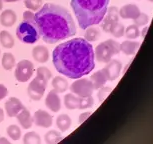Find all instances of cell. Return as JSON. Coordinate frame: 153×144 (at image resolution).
Returning a JSON list of instances; mask_svg holds the SVG:
<instances>
[{
    "mask_svg": "<svg viewBox=\"0 0 153 144\" xmlns=\"http://www.w3.org/2000/svg\"><path fill=\"white\" fill-rule=\"evenodd\" d=\"M52 62L62 75L70 79L81 78L88 75L95 67L93 46L80 37L60 43L52 52Z\"/></svg>",
    "mask_w": 153,
    "mask_h": 144,
    "instance_id": "obj_1",
    "label": "cell"
},
{
    "mask_svg": "<svg viewBox=\"0 0 153 144\" xmlns=\"http://www.w3.org/2000/svg\"><path fill=\"white\" fill-rule=\"evenodd\" d=\"M37 29L43 41L54 44L76 34V26L70 12L60 5L46 3L35 13Z\"/></svg>",
    "mask_w": 153,
    "mask_h": 144,
    "instance_id": "obj_2",
    "label": "cell"
},
{
    "mask_svg": "<svg viewBox=\"0 0 153 144\" xmlns=\"http://www.w3.org/2000/svg\"><path fill=\"white\" fill-rule=\"evenodd\" d=\"M110 0H71L70 5L81 29L101 23Z\"/></svg>",
    "mask_w": 153,
    "mask_h": 144,
    "instance_id": "obj_3",
    "label": "cell"
},
{
    "mask_svg": "<svg viewBox=\"0 0 153 144\" xmlns=\"http://www.w3.org/2000/svg\"><path fill=\"white\" fill-rule=\"evenodd\" d=\"M51 77L52 73L47 67L40 66L37 68L36 77L29 83L27 87V93L31 99L34 101H39L42 98Z\"/></svg>",
    "mask_w": 153,
    "mask_h": 144,
    "instance_id": "obj_4",
    "label": "cell"
},
{
    "mask_svg": "<svg viewBox=\"0 0 153 144\" xmlns=\"http://www.w3.org/2000/svg\"><path fill=\"white\" fill-rule=\"evenodd\" d=\"M16 36L20 41L26 44H34L40 38L39 31L35 23L23 21L16 28Z\"/></svg>",
    "mask_w": 153,
    "mask_h": 144,
    "instance_id": "obj_5",
    "label": "cell"
},
{
    "mask_svg": "<svg viewBox=\"0 0 153 144\" xmlns=\"http://www.w3.org/2000/svg\"><path fill=\"white\" fill-rule=\"evenodd\" d=\"M120 44L115 40L109 39L104 42H101L95 48L94 54L99 62L107 63L111 60L112 56L120 52Z\"/></svg>",
    "mask_w": 153,
    "mask_h": 144,
    "instance_id": "obj_6",
    "label": "cell"
},
{
    "mask_svg": "<svg viewBox=\"0 0 153 144\" xmlns=\"http://www.w3.org/2000/svg\"><path fill=\"white\" fill-rule=\"evenodd\" d=\"M34 65L33 63L28 59H23L16 64L14 75L18 82L24 83L27 82L33 75Z\"/></svg>",
    "mask_w": 153,
    "mask_h": 144,
    "instance_id": "obj_7",
    "label": "cell"
},
{
    "mask_svg": "<svg viewBox=\"0 0 153 144\" xmlns=\"http://www.w3.org/2000/svg\"><path fill=\"white\" fill-rule=\"evenodd\" d=\"M71 92L79 97H87L91 96L92 92L94 90L93 84H92L91 80L87 78H83L75 80V81L70 85Z\"/></svg>",
    "mask_w": 153,
    "mask_h": 144,
    "instance_id": "obj_8",
    "label": "cell"
},
{
    "mask_svg": "<svg viewBox=\"0 0 153 144\" xmlns=\"http://www.w3.org/2000/svg\"><path fill=\"white\" fill-rule=\"evenodd\" d=\"M106 13H107V15L105 14L104 18L101 21L102 22L101 27H102V29L105 32H110L112 26L118 22V19H119V10H118L117 7L112 6V7H108Z\"/></svg>",
    "mask_w": 153,
    "mask_h": 144,
    "instance_id": "obj_9",
    "label": "cell"
},
{
    "mask_svg": "<svg viewBox=\"0 0 153 144\" xmlns=\"http://www.w3.org/2000/svg\"><path fill=\"white\" fill-rule=\"evenodd\" d=\"M33 123H35V125L39 126V127L49 128L52 126L53 118L47 111L39 109L33 115Z\"/></svg>",
    "mask_w": 153,
    "mask_h": 144,
    "instance_id": "obj_10",
    "label": "cell"
},
{
    "mask_svg": "<svg viewBox=\"0 0 153 144\" xmlns=\"http://www.w3.org/2000/svg\"><path fill=\"white\" fill-rule=\"evenodd\" d=\"M5 112L9 117H16V115L24 108L22 102L16 97H10L9 99L5 102L4 105Z\"/></svg>",
    "mask_w": 153,
    "mask_h": 144,
    "instance_id": "obj_11",
    "label": "cell"
},
{
    "mask_svg": "<svg viewBox=\"0 0 153 144\" xmlns=\"http://www.w3.org/2000/svg\"><path fill=\"white\" fill-rule=\"evenodd\" d=\"M45 105L49 110H51L54 113L58 112L60 110V108H61V100H60L58 93L54 89L49 92L47 96H46Z\"/></svg>",
    "mask_w": 153,
    "mask_h": 144,
    "instance_id": "obj_12",
    "label": "cell"
},
{
    "mask_svg": "<svg viewBox=\"0 0 153 144\" xmlns=\"http://www.w3.org/2000/svg\"><path fill=\"white\" fill-rule=\"evenodd\" d=\"M121 68H122V65L118 60H110L109 62H107V65L105 66L104 69L107 73L109 81H113V80L118 78L121 72Z\"/></svg>",
    "mask_w": 153,
    "mask_h": 144,
    "instance_id": "obj_13",
    "label": "cell"
},
{
    "mask_svg": "<svg viewBox=\"0 0 153 144\" xmlns=\"http://www.w3.org/2000/svg\"><path fill=\"white\" fill-rule=\"evenodd\" d=\"M140 10L135 4H126L123 7L120 8L119 10V16L122 17L123 19H135L139 16Z\"/></svg>",
    "mask_w": 153,
    "mask_h": 144,
    "instance_id": "obj_14",
    "label": "cell"
},
{
    "mask_svg": "<svg viewBox=\"0 0 153 144\" xmlns=\"http://www.w3.org/2000/svg\"><path fill=\"white\" fill-rule=\"evenodd\" d=\"M16 119L20 126L24 129L31 128V126L33 125V117L31 116L29 110H27L25 107L16 115Z\"/></svg>",
    "mask_w": 153,
    "mask_h": 144,
    "instance_id": "obj_15",
    "label": "cell"
},
{
    "mask_svg": "<svg viewBox=\"0 0 153 144\" xmlns=\"http://www.w3.org/2000/svg\"><path fill=\"white\" fill-rule=\"evenodd\" d=\"M32 57L39 63H46L49 59V50L43 45H37L32 49Z\"/></svg>",
    "mask_w": 153,
    "mask_h": 144,
    "instance_id": "obj_16",
    "label": "cell"
},
{
    "mask_svg": "<svg viewBox=\"0 0 153 144\" xmlns=\"http://www.w3.org/2000/svg\"><path fill=\"white\" fill-rule=\"evenodd\" d=\"M64 105L67 109H81L82 97H79L73 93H67L64 96Z\"/></svg>",
    "mask_w": 153,
    "mask_h": 144,
    "instance_id": "obj_17",
    "label": "cell"
},
{
    "mask_svg": "<svg viewBox=\"0 0 153 144\" xmlns=\"http://www.w3.org/2000/svg\"><path fill=\"white\" fill-rule=\"evenodd\" d=\"M17 15L13 10L6 9L3 10L0 14V23L2 26L5 27H11L16 23Z\"/></svg>",
    "mask_w": 153,
    "mask_h": 144,
    "instance_id": "obj_18",
    "label": "cell"
},
{
    "mask_svg": "<svg viewBox=\"0 0 153 144\" xmlns=\"http://www.w3.org/2000/svg\"><path fill=\"white\" fill-rule=\"evenodd\" d=\"M91 82L93 84L94 89H100L103 85L105 84L106 81H108V76L106 73L105 69H101V70L95 72L91 75Z\"/></svg>",
    "mask_w": 153,
    "mask_h": 144,
    "instance_id": "obj_19",
    "label": "cell"
},
{
    "mask_svg": "<svg viewBox=\"0 0 153 144\" xmlns=\"http://www.w3.org/2000/svg\"><path fill=\"white\" fill-rule=\"evenodd\" d=\"M139 46L140 44L138 42L126 40V41H124L123 43L120 44V50L123 51L126 55H133V54L136 53Z\"/></svg>",
    "mask_w": 153,
    "mask_h": 144,
    "instance_id": "obj_20",
    "label": "cell"
},
{
    "mask_svg": "<svg viewBox=\"0 0 153 144\" xmlns=\"http://www.w3.org/2000/svg\"><path fill=\"white\" fill-rule=\"evenodd\" d=\"M71 118L67 114H60L56 118V126L61 132L67 131L71 126Z\"/></svg>",
    "mask_w": 153,
    "mask_h": 144,
    "instance_id": "obj_21",
    "label": "cell"
},
{
    "mask_svg": "<svg viewBox=\"0 0 153 144\" xmlns=\"http://www.w3.org/2000/svg\"><path fill=\"white\" fill-rule=\"evenodd\" d=\"M52 87L57 93H63L68 89V81L62 76H56L52 80Z\"/></svg>",
    "mask_w": 153,
    "mask_h": 144,
    "instance_id": "obj_22",
    "label": "cell"
},
{
    "mask_svg": "<svg viewBox=\"0 0 153 144\" xmlns=\"http://www.w3.org/2000/svg\"><path fill=\"white\" fill-rule=\"evenodd\" d=\"M0 43L4 48L10 49L12 48L14 44H15V40H14L13 36L6 30H2L0 32Z\"/></svg>",
    "mask_w": 153,
    "mask_h": 144,
    "instance_id": "obj_23",
    "label": "cell"
},
{
    "mask_svg": "<svg viewBox=\"0 0 153 144\" xmlns=\"http://www.w3.org/2000/svg\"><path fill=\"white\" fill-rule=\"evenodd\" d=\"M15 65H16V60L13 54L9 52H5L3 54V56H2V67L5 70H11Z\"/></svg>",
    "mask_w": 153,
    "mask_h": 144,
    "instance_id": "obj_24",
    "label": "cell"
},
{
    "mask_svg": "<svg viewBox=\"0 0 153 144\" xmlns=\"http://www.w3.org/2000/svg\"><path fill=\"white\" fill-rule=\"evenodd\" d=\"M61 139H62L61 134L57 130H49L48 132H46V134L44 135V140L47 144L57 143Z\"/></svg>",
    "mask_w": 153,
    "mask_h": 144,
    "instance_id": "obj_25",
    "label": "cell"
},
{
    "mask_svg": "<svg viewBox=\"0 0 153 144\" xmlns=\"http://www.w3.org/2000/svg\"><path fill=\"white\" fill-rule=\"evenodd\" d=\"M99 36H100V31L99 29H97V28L90 26L85 29L84 39H86L89 42L96 41V40L99 38Z\"/></svg>",
    "mask_w": 153,
    "mask_h": 144,
    "instance_id": "obj_26",
    "label": "cell"
},
{
    "mask_svg": "<svg viewBox=\"0 0 153 144\" xmlns=\"http://www.w3.org/2000/svg\"><path fill=\"white\" fill-rule=\"evenodd\" d=\"M23 143L24 144H40L41 143V138L39 134L34 131L27 132L23 136Z\"/></svg>",
    "mask_w": 153,
    "mask_h": 144,
    "instance_id": "obj_27",
    "label": "cell"
},
{
    "mask_svg": "<svg viewBox=\"0 0 153 144\" xmlns=\"http://www.w3.org/2000/svg\"><path fill=\"white\" fill-rule=\"evenodd\" d=\"M6 132H7L8 136L14 141L19 140L20 137H21V129L19 128L18 125L12 124V125L8 126L7 129H6Z\"/></svg>",
    "mask_w": 153,
    "mask_h": 144,
    "instance_id": "obj_28",
    "label": "cell"
},
{
    "mask_svg": "<svg viewBox=\"0 0 153 144\" xmlns=\"http://www.w3.org/2000/svg\"><path fill=\"white\" fill-rule=\"evenodd\" d=\"M24 5L28 10L37 12L43 5V0H23Z\"/></svg>",
    "mask_w": 153,
    "mask_h": 144,
    "instance_id": "obj_29",
    "label": "cell"
},
{
    "mask_svg": "<svg viewBox=\"0 0 153 144\" xmlns=\"http://www.w3.org/2000/svg\"><path fill=\"white\" fill-rule=\"evenodd\" d=\"M124 34H125V36L128 39H136L137 37L140 35L139 28H138V26L136 24H132V25H130V26H128L126 28Z\"/></svg>",
    "mask_w": 153,
    "mask_h": 144,
    "instance_id": "obj_30",
    "label": "cell"
},
{
    "mask_svg": "<svg viewBox=\"0 0 153 144\" xmlns=\"http://www.w3.org/2000/svg\"><path fill=\"white\" fill-rule=\"evenodd\" d=\"M124 32H125V29H124V26L121 23L117 22L116 24H114L113 26H112L110 32L112 35L115 36L116 38H119V37H122L124 35Z\"/></svg>",
    "mask_w": 153,
    "mask_h": 144,
    "instance_id": "obj_31",
    "label": "cell"
},
{
    "mask_svg": "<svg viewBox=\"0 0 153 144\" xmlns=\"http://www.w3.org/2000/svg\"><path fill=\"white\" fill-rule=\"evenodd\" d=\"M134 22L137 26H143V25H145L148 23V16H147L146 14L140 13L139 16L134 19Z\"/></svg>",
    "mask_w": 153,
    "mask_h": 144,
    "instance_id": "obj_32",
    "label": "cell"
},
{
    "mask_svg": "<svg viewBox=\"0 0 153 144\" xmlns=\"http://www.w3.org/2000/svg\"><path fill=\"white\" fill-rule=\"evenodd\" d=\"M111 91V88L110 87H101L100 89H99V92H98V99L100 100L101 102L104 100L106 97H107V95L109 94V92Z\"/></svg>",
    "mask_w": 153,
    "mask_h": 144,
    "instance_id": "obj_33",
    "label": "cell"
},
{
    "mask_svg": "<svg viewBox=\"0 0 153 144\" xmlns=\"http://www.w3.org/2000/svg\"><path fill=\"white\" fill-rule=\"evenodd\" d=\"M34 17H35V13L31 10H26L23 13V20H24V21L34 23Z\"/></svg>",
    "mask_w": 153,
    "mask_h": 144,
    "instance_id": "obj_34",
    "label": "cell"
},
{
    "mask_svg": "<svg viewBox=\"0 0 153 144\" xmlns=\"http://www.w3.org/2000/svg\"><path fill=\"white\" fill-rule=\"evenodd\" d=\"M7 94H8V90L6 86L3 84H0V100L5 98L7 96Z\"/></svg>",
    "mask_w": 153,
    "mask_h": 144,
    "instance_id": "obj_35",
    "label": "cell"
},
{
    "mask_svg": "<svg viewBox=\"0 0 153 144\" xmlns=\"http://www.w3.org/2000/svg\"><path fill=\"white\" fill-rule=\"evenodd\" d=\"M90 115H91V112H83L82 114H80V116H79V123L80 124L84 122L85 120L90 116Z\"/></svg>",
    "mask_w": 153,
    "mask_h": 144,
    "instance_id": "obj_36",
    "label": "cell"
},
{
    "mask_svg": "<svg viewBox=\"0 0 153 144\" xmlns=\"http://www.w3.org/2000/svg\"><path fill=\"white\" fill-rule=\"evenodd\" d=\"M4 120V111L2 108H0V123Z\"/></svg>",
    "mask_w": 153,
    "mask_h": 144,
    "instance_id": "obj_37",
    "label": "cell"
},
{
    "mask_svg": "<svg viewBox=\"0 0 153 144\" xmlns=\"http://www.w3.org/2000/svg\"><path fill=\"white\" fill-rule=\"evenodd\" d=\"M8 144L9 143V140H7L6 138H3V137H0V144Z\"/></svg>",
    "mask_w": 153,
    "mask_h": 144,
    "instance_id": "obj_38",
    "label": "cell"
},
{
    "mask_svg": "<svg viewBox=\"0 0 153 144\" xmlns=\"http://www.w3.org/2000/svg\"><path fill=\"white\" fill-rule=\"evenodd\" d=\"M3 2H7V3H11V2H18L21 1V0H2Z\"/></svg>",
    "mask_w": 153,
    "mask_h": 144,
    "instance_id": "obj_39",
    "label": "cell"
},
{
    "mask_svg": "<svg viewBox=\"0 0 153 144\" xmlns=\"http://www.w3.org/2000/svg\"><path fill=\"white\" fill-rule=\"evenodd\" d=\"M147 30H148V27H145V28L143 29V31H142V37L145 36V34H146V32H147Z\"/></svg>",
    "mask_w": 153,
    "mask_h": 144,
    "instance_id": "obj_40",
    "label": "cell"
},
{
    "mask_svg": "<svg viewBox=\"0 0 153 144\" xmlns=\"http://www.w3.org/2000/svg\"><path fill=\"white\" fill-rule=\"evenodd\" d=\"M2 8H3V1H2V0H0V11L2 10Z\"/></svg>",
    "mask_w": 153,
    "mask_h": 144,
    "instance_id": "obj_41",
    "label": "cell"
},
{
    "mask_svg": "<svg viewBox=\"0 0 153 144\" xmlns=\"http://www.w3.org/2000/svg\"><path fill=\"white\" fill-rule=\"evenodd\" d=\"M149 1H151V2H153V0H149Z\"/></svg>",
    "mask_w": 153,
    "mask_h": 144,
    "instance_id": "obj_42",
    "label": "cell"
}]
</instances>
